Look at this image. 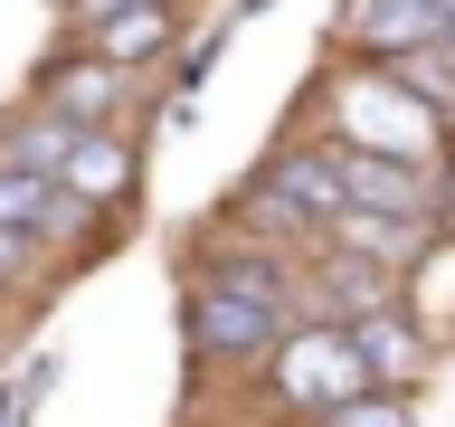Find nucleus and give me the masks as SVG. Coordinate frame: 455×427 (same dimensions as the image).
Instances as JSON below:
<instances>
[{"mask_svg":"<svg viewBox=\"0 0 455 427\" xmlns=\"http://www.w3.org/2000/svg\"><path fill=\"white\" fill-rule=\"evenodd\" d=\"M341 152H284L266 181H256V219L284 228V238H332L341 228Z\"/></svg>","mask_w":455,"mask_h":427,"instance_id":"obj_1","label":"nucleus"},{"mask_svg":"<svg viewBox=\"0 0 455 427\" xmlns=\"http://www.w3.org/2000/svg\"><path fill=\"white\" fill-rule=\"evenodd\" d=\"M275 390L332 418V408L370 399V370H361V351H351V333H332V323H323V333H294V342L275 351Z\"/></svg>","mask_w":455,"mask_h":427,"instance_id":"obj_2","label":"nucleus"},{"mask_svg":"<svg viewBox=\"0 0 455 427\" xmlns=\"http://www.w3.org/2000/svg\"><path fill=\"white\" fill-rule=\"evenodd\" d=\"M341 114H351V152H389V162H418L427 142H436L427 105H418V95H408L398 77H379L370 95L351 85V95H341Z\"/></svg>","mask_w":455,"mask_h":427,"instance_id":"obj_3","label":"nucleus"},{"mask_svg":"<svg viewBox=\"0 0 455 427\" xmlns=\"http://www.w3.org/2000/svg\"><path fill=\"white\" fill-rule=\"evenodd\" d=\"M341 38L379 48V67H398L418 48H446V10L436 0H341Z\"/></svg>","mask_w":455,"mask_h":427,"instance_id":"obj_4","label":"nucleus"},{"mask_svg":"<svg viewBox=\"0 0 455 427\" xmlns=\"http://www.w3.org/2000/svg\"><path fill=\"white\" fill-rule=\"evenodd\" d=\"M313 313H323L332 333H361V323L398 313V285H389V266H370V256H332V266H313Z\"/></svg>","mask_w":455,"mask_h":427,"instance_id":"obj_5","label":"nucleus"},{"mask_svg":"<svg viewBox=\"0 0 455 427\" xmlns=\"http://www.w3.org/2000/svg\"><path fill=\"white\" fill-rule=\"evenodd\" d=\"M341 199L370 209V219H427V171L389 162V152H351L341 142Z\"/></svg>","mask_w":455,"mask_h":427,"instance_id":"obj_6","label":"nucleus"},{"mask_svg":"<svg viewBox=\"0 0 455 427\" xmlns=\"http://www.w3.org/2000/svg\"><path fill=\"white\" fill-rule=\"evenodd\" d=\"M275 323L284 313L237 304V294H199L190 304V342L209 351V361H266V351H275Z\"/></svg>","mask_w":455,"mask_h":427,"instance_id":"obj_7","label":"nucleus"},{"mask_svg":"<svg viewBox=\"0 0 455 427\" xmlns=\"http://www.w3.org/2000/svg\"><path fill=\"white\" fill-rule=\"evenodd\" d=\"M76 219H85V199L67 190V181H38V171H10V162H0V228H10V238L38 247V238H67Z\"/></svg>","mask_w":455,"mask_h":427,"instance_id":"obj_8","label":"nucleus"},{"mask_svg":"<svg viewBox=\"0 0 455 427\" xmlns=\"http://www.w3.org/2000/svg\"><path fill=\"white\" fill-rule=\"evenodd\" d=\"M351 351H361V370H370V390H418L427 380V361H436V351H427V333L418 323H408V313H379V323H361V333H351Z\"/></svg>","mask_w":455,"mask_h":427,"instance_id":"obj_9","label":"nucleus"},{"mask_svg":"<svg viewBox=\"0 0 455 427\" xmlns=\"http://www.w3.org/2000/svg\"><path fill=\"white\" fill-rule=\"evenodd\" d=\"M171 48V10L162 0H152V10H124V20H95L85 28V57H105L114 77H124V67H142V57H162Z\"/></svg>","mask_w":455,"mask_h":427,"instance_id":"obj_10","label":"nucleus"},{"mask_svg":"<svg viewBox=\"0 0 455 427\" xmlns=\"http://www.w3.org/2000/svg\"><path fill=\"white\" fill-rule=\"evenodd\" d=\"M76 142H85V124H67V114H38V124H20V133H10V152H0V162H10V171H38V181H67Z\"/></svg>","mask_w":455,"mask_h":427,"instance_id":"obj_11","label":"nucleus"},{"mask_svg":"<svg viewBox=\"0 0 455 427\" xmlns=\"http://www.w3.org/2000/svg\"><path fill=\"white\" fill-rule=\"evenodd\" d=\"M209 294H237V304L284 313V304H294V276H284L275 256H209Z\"/></svg>","mask_w":455,"mask_h":427,"instance_id":"obj_12","label":"nucleus"},{"mask_svg":"<svg viewBox=\"0 0 455 427\" xmlns=\"http://www.w3.org/2000/svg\"><path fill=\"white\" fill-rule=\"evenodd\" d=\"M114 67L105 57H85V67H67V77H48V95H57V114H67V124H85V133H95V124H105L114 114Z\"/></svg>","mask_w":455,"mask_h":427,"instance_id":"obj_13","label":"nucleus"},{"mask_svg":"<svg viewBox=\"0 0 455 427\" xmlns=\"http://www.w3.org/2000/svg\"><path fill=\"white\" fill-rule=\"evenodd\" d=\"M341 256H370V266H389V256L418 247V219H370V209H341Z\"/></svg>","mask_w":455,"mask_h":427,"instance_id":"obj_14","label":"nucleus"},{"mask_svg":"<svg viewBox=\"0 0 455 427\" xmlns=\"http://www.w3.org/2000/svg\"><path fill=\"white\" fill-rule=\"evenodd\" d=\"M124 171H133V162H124V142H114V133H85V142H76V162H67V190L95 209V199L124 190Z\"/></svg>","mask_w":455,"mask_h":427,"instance_id":"obj_15","label":"nucleus"},{"mask_svg":"<svg viewBox=\"0 0 455 427\" xmlns=\"http://www.w3.org/2000/svg\"><path fill=\"white\" fill-rule=\"evenodd\" d=\"M389 77L408 85L418 105H446V114H455V48H418V57H398Z\"/></svg>","mask_w":455,"mask_h":427,"instance_id":"obj_16","label":"nucleus"},{"mask_svg":"<svg viewBox=\"0 0 455 427\" xmlns=\"http://www.w3.org/2000/svg\"><path fill=\"white\" fill-rule=\"evenodd\" d=\"M323 427H408V399H398V390H370V399H351V408H332Z\"/></svg>","mask_w":455,"mask_h":427,"instance_id":"obj_17","label":"nucleus"},{"mask_svg":"<svg viewBox=\"0 0 455 427\" xmlns=\"http://www.w3.org/2000/svg\"><path fill=\"white\" fill-rule=\"evenodd\" d=\"M10 276H28V238H10V228H0V285Z\"/></svg>","mask_w":455,"mask_h":427,"instance_id":"obj_18","label":"nucleus"},{"mask_svg":"<svg viewBox=\"0 0 455 427\" xmlns=\"http://www.w3.org/2000/svg\"><path fill=\"white\" fill-rule=\"evenodd\" d=\"M76 10H85V28H95V20H124V10H152V0H76Z\"/></svg>","mask_w":455,"mask_h":427,"instance_id":"obj_19","label":"nucleus"},{"mask_svg":"<svg viewBox=\"0 0 455 427\" xmlns=\"http://www.w3.org/2000/svg\"><path fill=\"white\" fill-rule=\"evenodd\" d=\"M446 219H455V162H446Z\"/></svg>","mask_w":455,"mask_h":427,"instance_id":"obj_20","label":"nucleus"},{"mask_svg":"<svg viewBox=\"0 0 455 427\" xmlns=\"http://www.w3.org/2000/svg\"><path fill=\"white\" fill-rule=\"evenodd\" d=\"M436 10H446V28H455V0H436Z\"/></svg>","mask_w":455,"mask_h":427,"instance_id":"obj_21","label":"nucleus"}]
</instances>
